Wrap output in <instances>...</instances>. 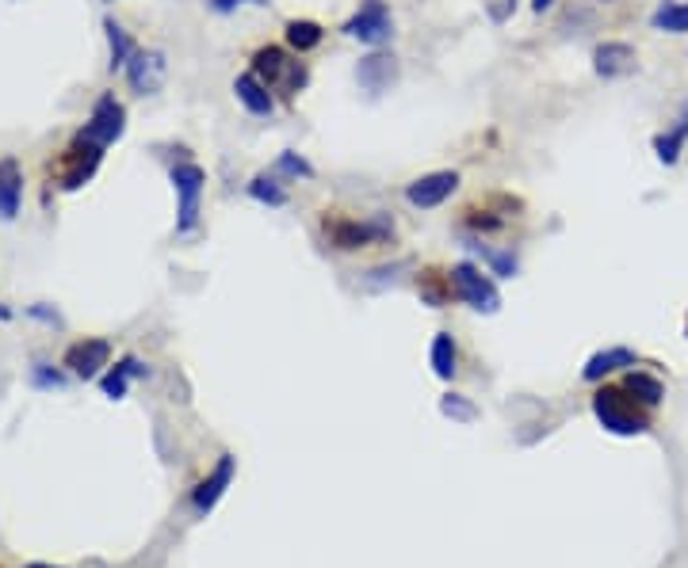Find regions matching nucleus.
I'll return each instance as SVG.
<instances>
[{
  "label": "nucleus",
  "instance_id": "obj_27",
  "mask_svg": "<svg viewBox=\"0 0 688 568\" xmlns=\"http://www.w3.org/2000/svg\"><path fill=\"white\" fill-rule=\"evenodd\" d=\"M417 294H421L429 306H447V298L455 294L452 286V275H436V271H424L421 279H417Z\"/></svg>",
  "mask_w": 688,
  "mask_h": 568
},
{
  "label": "nucleus",
  "instance_id": "obj_17",
  "mask_svg": "<svg viewBox=\"0 0 688 568\" xmlns=\"http://www.w3.org/2000/svg\"><path fill=\"white\" fill-rule=\"evenodd\" d=\"M685 145H688V104L681 107V115H677V119L669 122L658 138H654V153H658L662 165H677L681 153H685Z\"/></svg>",
  "mask_w": 688,
  "mask_h": 568
},
{
  "label": "nucleus",
  "instance_id": "obj_23",
  "mask_svg": "<svg viewBox=\"0 0 688 568\" xmlns=\"http://www.w3.org/2000/svg\"><path fill=\"white\" fill-rule=\"evenodd\" d=\"M623 389H628V393L635 397V401L643 404V409H658L662 397H666L662 381H658V378H651V375H643V370H631V375L623 378Z\"/></svg>",
  "mask_w": 688,
  "mask_h": 568
},
{
  "label": "nucleus",
  "instance_id": "obj_2",
  "mask_svg": "<svg viewBox=\"0 0 688 568\" xmlns=\"http://www.w3.org/2000/svg\"><path fill=\"white\" fill-rule=\"evenodd\" d=\"M593 412L613 435H643L651 427V416L635 404L628 389H597L593 393Z\"/></svg>",
  "mask_w": 688,
  "mask_h": 568
},
{
  "label": "nucleus",
  "instance_id": "obj_21",
  "mask_svg": "<svg viewBox=\"0 0 688 568\" xmlns=\"http://www.w3.org/2000/svg\"><path fill=\"white\" fill-rule=\"evenodd\" d=\"M283 38H288L291 50L303 58V54L318 50L322 38H326V31H322V23H314V20H291L288 31H283Z\"/></svg>",
  "mask_w": 688,
  "mask_h": 568
},
{
  "label": "nucleus",
  "instance_id": "obj_28",
  "mask_svg": "<svg viewBox=\"0 0 688 568\" xmlns=\"http://www.w3.org/2000/svg\"><path fill=\"white\" fill-rule=\"evenodd\" d=\"M272 173L276 176H288V180H314V165L303 157V153H295V150H283L280 157H276Z\"/></svg>",
  "mask_w": 688,
  "mask_h": 568
},
{
  "label": "nucleus",
  "instance_id": "obj_13",
  "mask_svg": "<svg viewBox=\"0 0 688 568\" xmlns=\"http://www.w3.org/2000/svg\"><path fill=\"white\" fill-rule=\"evenodd\" d=\"M234 473H237V458H234V454H222V458H219V465H214V470L207 473L203 481H199L196 493H191V504H196L199 516L214 511V504H219L222 496H226V488H230V481H234Z\"/></svg>",
  "mask_w": 688,
  "mask_h": 568
},
{
  "label": "nucleus",
  "instance_id": "obj_6",
  "mask_svg": "<svg viewBox=\"0 0 688 568\" xmlns=\"http://www.w3.org/2000/svg\"><path fill=\"white\" fill-rule=\"evenodd\" d=\"M452 286H455V298H463L470 309H478V313H498L501 309V294L498 286H493L490 275H482V268H475V263H455L452 271Z\"/></svg>",
  "mask_w": 688,
  "mask_h": 568
},
{
  "label": "nucleus",
  "instance_id": "obj_1",
  "mask_svg": "<svg viewBox=\"0 0 688 568\" xmlns=\"http://www.w3.org/2000/svg\"><path fill=\"white\" fill-rule=\"evenodd\" d=\"M253 73L260 76V84H265L272 96L288 99V104L306 88V81H311V73H306V66L299 61V54H288L283 46H260V50L253 54Z\"/></svg>",
  "mask_w": 688,
  "mask_h": 568
},
{
  "label": "nucleus",
  "instance_id": "obj_12",
  "mask_svg": "<svg viewBox=\"0 0 688 568\" xmlns=\"http://www.w3.org/2000/svg\"><path fill=\"white\" fill-rule=\"evenodd\" d=\"M398 58L386 50H375L368 54V58H360V66H355V81H360L363 92H371V96H383V92H390V84H398Z\"/></svg>",
  "mask_w": 688,
  "mask_h": 568
},
{
  "label": "nucleus",
  "instance_id": "obj_34",
  "mask_svg": "<svg viewBox=\"0 0 688 568\" xmlns=\"http://www.w3.org/2000/svg\"><path fill=\"white\" fill-rule=\"evenodd\" d=\"M551 8H555V0H532V12H536V15L551 12Z\"/></svg>",
  "mask_w": 688,
  "mask_h": 568
},
{
  "label": "nucleus",
  "instance_id": "obj_22",
  "mask_svg": "<svg viewBox=\"0 0 688 568\" xmlns=\"http://www.w3.org/2000/svg\"><path fill=\"white\" fill-rule=\"evenodd\" d=\"M104 35H107V50H112V69H127V61L135 58V50H138L130 31L115 20H104Z\"/></svg>",
  "mask_w": 688,
  "mask_h": 568
},
{
  "label": "nucleus",
  "instance_id": "obj_16",
  "mask_svg": "<svg viewBox=\"0 0 688 568\" xmlns=\"http://www.w3.org/2000/svg\"><path fill=\"white\" fill-rule=\"evenodd\" d=\"M23 202V168L15 157L0 161V222H12Z\"/></svg>",
  "mask_w": 688,
  "mask_h": 568
},
{
  "label": "nucleus",
  "instance_id": "obj_20",
  "mask_svg": "<svg viewBox=\"0 0 688 568\" xmlns=\"http://www.w3.org/2000/svg\"><path fill=\"white\" fill-rule=\"evenodd\" d=\"M429 363H432V375L452 381L455 370H459V352H455V340L452 332H436V340H432L429 347Z\"/></svg>",
  "mask_w": 688,
  "mask_h": 568
},
{
  "label": "nucleus",
  "instance_id": "obj_25",
  "mask_svg": "<svg viewBox=\"0 0 688 568\" xmlns=\"http://www.w3.org/2000/svg\"><path fill=\"white\" fill-rule=\"evenodd\" d=\"M245 191H249L257 202H265V206H272V210L288 206V191H283V184H280V176H276V173H260V176H253L249 188H245Z\"/></svg>",
  "mask_w": 688,
  "mask_h": 568
},
{
  "label": "nucleus",
  "instance_id": "obj_4",
  "mask_svg": "<svg viewBox=\"0 0 688 568\" xmlns=\"http://www.w3.org/2000/svg\"><path fill=\"white\" fill-rule=\"evenodd\" d=\"M329 240L341 252H355V248H371V245H386L394 237V222L386 214H371V217H334L326 225Z\"/></svg>",
  "mask_w": 688,
  "mask_h": 568
},
{
  "label": "nucleus",
  "instance_id": "obj_24",
  "mask_svg": "<svg viewBox=\"0 0 688 568\" xmlns=\"http://www.w3.org/2000/svg\"><path fill=\"white\" fill-rule=\"evenodd\" d=\"M651 27L654 31H669V35H685L688 31V0L677 4V0H662L651 15Z\"/></svg>",
  "mask_w": 688,
  "mask_h": 568
},
{
  "label": "nucleus",
  "instance_id": "obj_15",
  "mask_svg": "<svg viewBox=\"0 0 688 568\" xmlns=\"http://www.w3.org/2000/svg\"><path fill=\"white\" fill-rule=\"evenodd\" d=\"M234 96H237V104H242L249 115H257V119H272L276 96L265 88V84H260V76L253 73V69H249V73H242V76L234 81Z\"/></svg>",
  "mask_w": 688,
  "mask_h": 568
},
{
  "label": "nucleus",
  "instance_id": "obj_8",
  "mask_svg": "<svg viewBox=\"0 0 688 568\" xmlns=\"http://www.w3.org/2000/svg\"><path fill=\"white\" fill-rule=\"evenodd\" d=\"M341 31L348 38H360V43H368V46H383L394 38V15H390V8H386V0H360L355 15Z\"/></svg>",
  "mask_w": 688,
  "mask_h": 568
},
{
  "label": "nucleus",
  "instance_id": "obj_26",
  "mask_svg": "<svg viewBox=\"0 0 688 568\" xmlns=\"http://www.w3.org/2000/svg\"><path fill=\"white\" fill-rule=\"evenodd\" d=\"M467 248H470V252L482 256L486 268H490L498 279H513L516 271H521V263H516V256H513V252H498V248H486L482 240H475V237L467 240Z\"/></svg>",
  "mask_w": 688,
  "mask_h": 568
},
{
  "label": "nucleus",
  "instance_id": "obj_14",
  "mask_svg": "<svg viewBox=\"0 0 688 568\" xmlns=\"http://www.w3.org/2000/svg\"><path fill=\"white\" fill-rule=\"evenodd\" d=\"M639 58H635V46L628 43H600L593 50V73L605 76V81H620V76L635 73Z\"/></svg>",
  "mask_w": 688,
  "mask_h": 568
},
{
  "label": "nucleus",
  "instance_id": "obj_7",
  "mask_svg": "<svg viewBox=\"0 0 688 568\" xmlns=\"http://www.w3.org/2000/svg\"><path fill=\"white\" fill-rule=\"evenodd\" d=\"M81 138H89V142L96 145H115L123 134H127V107L115 99V92H104V96L96 99V107H92L89 122H84L81 130H77Z\"/></svg>",
  "mask_w": 688,
  "mask_h": 568
},
{
  "label": "nucleus",
  "instance_id": "obj_36",
  "mask_svg": "<svg viewBox=\"0 0 688 568\" xmlns=\"http://www.w3.org/2000/svg\"><path fill=\"white\" fill-rule=\"evenodd\" d=\"M27 568H54V565H27Z\"/></svg>",
  "mask_w": 688,
  "mask_h": 568
},
{
  "label": "nucleus",
  "instance_id": "obj_18",
  "mask_svg": "<svg viewBox=\"0 0 688 568\" xmlns=\"http://www.w3.org/2000/svg\"><path fill=\"white\" fill-rule=\"evenodd\" d=\"M145 375V367L135 359V355H123L115 367H107L104 375H100V389H104V397H112V401H119V397H127L130 389V378Z\"/></svg>",
  "mask_w": 688,
  "mask_h": 568
},
{
  "label": "nucleus",
  "instance_id": "obj_31",
  "mask_svg": "<svg viewBox=\"0 0 688 568\" xmlns=\"http://www.w3.org/2000/svg\"><path fill=\"white\" fill-rule=\"evenodd\" d=\"M482 8H486V15H490V23H509L513 20V12H516V0H482Z\"/></svg>",
  "mask_w": 688,
  "mask_h": 568
},
{
  "label": "nucleus",
  "instance_id": "obj_29",
  "mask_svg": "<svg viewBox=\"0 0 688 568\" xmlns=\"http://www.w3.org/2000/svg\"><path fill=\"white\" fill-rule=\"evenodd\" d=\"M440 412H444L447 419H459V424H475V419H478V409L463 393H444V397H440Z\"/></svg>",
  "mask_w": 688,
  "mask_h": 568
},
{
  "label": "nucleus",
  "instance_id": "obj_9",
  "mask_svg": "<svg viewBox=\"0 0 688 568\" xmlns=\"http://www.w3.org/2000/svg\"><path fill=\"white\" fill-rule=\"evenodd\" d=\"M455 191H459V173H452V168H440V173L417 176V180L406 188V202L413 210H436V206H444V202L452 199Z\"/></svg>",
  "mask_w": 688,
  "mask_h": 568
},
{
  "label": "nucleus",
  "instance_id": "obj_32",
  "mask_svg": "<svg viewBox=\"0 0 688 568\" xmlns=\"http://www.w3.org/2000/svg\"><path fill=\"white\" fill-rule=\"evenodd\" d=\"M242 4H260V8H265L268 0H207V8H214V12H219V15L237 12V8H242Z\"/></svg>",
  "mask_w": 688,
  "mask_h": 568
},
{
  "label": "nucleus",
  "instance_id": "obj_30",
  "mask_svg": "<svg viewBox=\"0 0 688 568\" xmlns=\"http://www.w3.org/2000/svg\"><path fill=\"white\" fill-rule=\"evenodd\" d=\"M31 381H35L38 389H61L66 386V375L54 370V367H46V363H35V367H31Z\"/></svg>",
  "mask_w": 688,
  "mask_h": 568
},
{
  "label": "nucleus",
  "instance_id": "obj_3",
  "mask_svg": "<svg viewBox=\"0 0 688 568\" xmlns=\"http://www.w3.org/2000/svg\"><path fill=\"white\" fill-rule=\"evenodd\" d=\"M168 180H173L176 191V237H188L199 225V202H203V188H207V173L191 161H180V165L168 168Z\"/></svg>",
  "mask_w": 688,
  "mask_h": 568
},
{
  "label": "nucleus",
  "instance_id": "obj_10",
  "mask_svg": "<svg viewBox=\"0 0 688 568\" xmlns=\"http://www.w3.org/2000/svg\"><path fill=\"white\" fill-rule=\"evenodd\" d=\"M107 363H112V344H107V340H100V336H84V340H77V344L66 352V367H69V375H77L81 381L100 378V375H104Z\"/></svg>",
  "mask_w": 688,
  "mask_h": 568
},
{
  "label": "nucleus",
  "instance_id": "obj_19",
  "mask_svg": "<svg viewBox=\"0 0 688 568\" xmlns=\"http://www.w3.org/2000/svg\"><path fill=\"white\" fill-rule=\"evenodd\" d=\"M635 359H639V355L631 352V347H605V352H597L590 363H585L582 378L585 381H600L605 375H613V370H620V367H635Z\"/></svg>",
  "mask_w": 688,
  "mask_h": 568
},
{
  "label": "nucleus",
  "instance_id": "obj_5",
  "mask_svg": "<svg viewBox=\"0 0 688 568\" xmlns=\"http://www.w3.org/2000/svg\"><path fill=\"white\" fill-rule=\"evenodd\" d=\"M100 161H104V145L89 142V138L77 134L69 142V150L58 157V188L61 191H81L84 184L96 176Z\"/></svg>",
  "mask_w": 688,
  "mask_h": 568
},
{
  "label": "nucleus",
  "instance_id": "obj_35",
  "mask_svg": "<svg viewBox=\"0 0 688 568\" xmlns=\"http://www.w3.org/2000/svg\"><path fill=\"white\" fill-rule=\"evenodd\" d=\"M8 317H12V309H8V306H0V321H8Z\"/></svg>",
  "mask_w": 688,
  "mask_h": 568
},
{
  "label": "nucleus",
  "instance_id": "obj_33",
  "mask_svg": "<svg viewBox=\"0 0 688 568\" xmlns=\"http://www.w3.org/2000/svg\"><path fill=\"white\" fill-rule=\"evenodd\" d=\"M27 313H31V317H38V321H46V324H54V329H61V317L54 313V309H46V306H31Z\"/></svg>",
  "mask_w": 688,
  "mask_h": 568
},
{
  "label": "nucleus",
  "instance_id": "obj_11",
  "mask_svg": "<svg viewBox=\"0 0 688 568\" xmlns=\"http://www.w3.org/2000/svg\"><path fill=\"white\" fill-rule=\"evenodd\" d=\"M127 84L138 96H158L165 84V54L161 50H135V58L127 61Z\"/></svg>",
  "mask_w": 688,
  "mask_h": 568
}]
</instances>
